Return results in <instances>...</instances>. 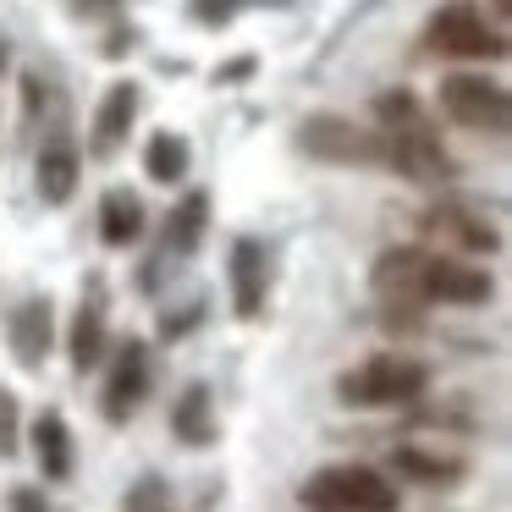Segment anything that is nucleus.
I'll return each mask as SVG.
<instances>
[{
	"instance_id": "1",
	"label": "nucleus",
	"mask_w": 512,
	"mask_h": 512,
	"mask_svg": "<svg viewBox=\"0 0 512 512\" xmlns=\"http://www.w3.org/2000/svg\"><path fill=\"white\" fill-rule=\"evenodd\" d=\"M424 391H430V364H419L408 353H375L358 369L336 375V397L347 408H408Z\"/></svg>"
},
{
	"instance_id": "2",
	"label": "nucleus",
	"mask_w": 512,
	"mask_h": 512,
	"mask_svg": "<svg viewBox=\"0 0 512 512\" xmlns=\"http://www.w3.org/2000/svg\"><path fill=\"white\" fill-rule=\"evenodd\" d=\"M298 501L309 512H397L402 496L380 468L369 463H331L303 479Z\"/></svg>"
},
{
	"instance_id": "3",
	"label": "nucleus",
	"mask_w": 512,
	"mask_h": 512,
	"mask_svg": "<svg viewBox=\"0 0 512 512\" xmlns=\"http://www.w3.org/2000/svg\"><path fill=\"white\" fill-rule=\"evenodd\" d=\"M424 50H435L446 61H507V34L496 23H485L479 0H446L424 23Z\"/></svg>"
},
{
	"instance_id": "4",
	"label": "nucleus",
	"mask_w": 512,
	"mask_h": 512,
	"mask_svg": "<svg viewBox=\"0 0 512 512\" xmlns=\"http://www.w3.org/2000/svg\"><path fill=\"white\" fill-rule=\"evenodd\" d=\"M441 111L452 116L457 127L468 133H485V138H507L512 127V100L496 78L485 72H446L441 78Z\"/></svg>"
},
{
	"instance_id": "5",
	"label": "nucleus",
	"mask_w": 512,
	"mask_h": 512,
	"mask_svg": "<svg viewBox=\"0 0 512 512\" xmlns=\"http://www.w3.org/2000/svg\"><path fill=\"white\" fill-rule=\"evenodd\" d=\"M298 149L309 160H325V166H380V133L353 122V116H336V111L303 116Z\"/></svg>"
},
{
	"instance_id": "6",
	"label": "nucleus",
	"mask_w": 512,
	"mask_h": 512,
	"mask_svg": "<svg viewBox=\"0 0 512 512\" xmlns=\"http://www.w3.org/2000/svg\"><path fill=\"white\" fill-rule=\"evenodd\" d=\"M149 380H155V364H149V342L144 336H122L111 353V369H105V391L100 408L111 424H127L138 413V402L149 397Z\"/></svg>"
},
{
	"instance_id": "7",
	"label": "nucleus",
	"mask_w": 512,
	"mask_h": 512,
	"mask_svg": "<svg viewBox=\"0 0 512 512\" xmlns=\"http://www.w3.org/2000/svg\"><path fill=\"white\" fill-rule=\"evenodd\" d=\"M380 171H397L402 182H419V188H446L457 177L435 133H380Z\"/></svg>"
},
{
	"instance_id": "8",
	"label": "nucleus",
	"mask_w": 512,
	"mask_h": 512,
	"mask_svg": "<svg viewBox=\"0 0 512 512\" xmlns=\"http://www.w3.org/2000/svg\"><path fill=\"white\" fill-rule=\"evenodd\" d=\"M490 292H496V281H490V270H479L474 259L424 254V270H419V298H424V303L479 309V303H490Z\"/></svg>"
},
{
	"instance_id": "9",
	"label": "nucleus",
	"mask_w": 512,
	"mask_h": 512,
	"mask_svg": "<svg viewBox=\"0 0 512 512\" xmlns=\"http://www.w3.org/2000/svg\"><path fill=\"white\" fill-rule=\"evenodd\" d=\"M6 342H12V358L23 369H39L50 358V347H56V303L45 292L23 298L12 309V320H6Z\"/></svg>"
},
{
	"instance_id": "10",
	"label": "nucleus",
	"mask_w": 512,
	"mask_h": 512,
	"mask_svg": "<svg viewBox=\"0 0 512 512\" xmlns=\"http://www.w3.org/2000/svg\"><path fill=\"white\" fill-rule=\"evenodd\" d=\"M138 111H144V89H138L133 78H116L111 89L100 94V111H94V127H89V155H116V149L133 138V122H138Z\"/></svg>"
},
{
	"instance_id": "11",
	"label": "nucleus",
	"mask_w": 512,
	"mask_h": 512,
	"mask_svg": "<svg viewBox=\"0 0 512 512\" xmlns=\"http://www.w3.org/2000/svg\"><path fill=\"white\" fill-rule=\"evenodd\" d=\"M105 347H111V331H105V281L94 276L89 287H83V303L78 314H72V331H67V358L78 375H89V369L105 364Z\"/></svg>"
},
{
	"instance_id": "12",
	"label": "nucleus",
	"mask_w": 512,
	"mask_h": 512,
	"mask_svg": "<svg viewBox=\"0 0 512 512\" xmlns=\"http://www.w3.org/2000/svg\"><path fill=\"white\" fill-rule=\"evenodd\" d=\"M270 298V254L259 237H237L232 243V314L237 320H259Z\"/></svg>"
},
{
	"instance_id": "13",
	"label": "nucleus",
	"mask_w": 512,
	"mask_h": 512,
	"mask_svg": "<svg viewBox=\"0 0 512 512\" xmlns=\"http://www.w3.org/2000/svg\"><path fill=\"white\" fill-rule=\"evenodd\" d=\"M424 232L430 237H441V243H452V248H463V254H496L501 248V232L485 221V215H474V210H463V204H435L430 215H424ZM457 254V259H463Z\"/></svg>"
},
{
	"instance_id": "14",
	"label": "nucleus",
	"mask_w": 512,
	"mask_h": 512,
	"mask_svg": "<svg viewBox=\"0 0 512 512\" xmlns=\"http://www.w3.org/2000/svg\"><path fill=\"white\" fill-rule=\"evenodd\" d=\"M424 254H430V248H419V243L386 248V254L375 259V270H369V287H375V298H380V303H413V309H424V298H419Z\"/></svg>"
},
{
	"instance_id": "15",
	"label": "nucleus",
	"mask_w": 512,
	"mask_h": 512,
	"mask_svg": "<svg viewBox=\"0 0 512 512\" xmlns=\"http://www.w3.org/2000/svg\"><path fill=\"white\" fill-rule=\"evenodd\" d=\"M78 182H83V155H78V144H67V138H50V144L39 149V166H34L39 199H45L50 210H61V204L78 193Z\"/></svg>"
},
{
	"instance_id": "16",
	"label": "nucleus",
	"mask_w": 512,
	"mask_h": 512,
	"mask_svg": "<svg viewBox=\"0 0 512 512\" xmlns=\"http://www.w3.org/2000/svg\"><path fill=\"white\" fill-rule=\"evenodd\" d=\"M28 441H34V463H39V474H45L50 485L72 479V430H67V419H61L56 408L39 413L34 430H28Z\"/></svg>"
},
{
	"instance_id": "17",
	"label": "nucleus",
	"mask_w": 512,
	"mask_h": 512,
	"mask_svg": "<svg viewBox=\"0 0 512 512\" xmlns=\"http://www.w3.org/2000/svg\"><path fill=\"white\" fill-rule=\"evenodd\" d=\"M391 468H397L402 479H413V485H430V490H446L468 474L463 457L430 452V446H391Z\"/></svg>"
},
{
	"instance_id": "18",
	"label": "nucleus",
	"mask_w": 512,
	"mask_h": 512,
	"mask_svg": "<svg viewBox=\"0 0 512 512\" xmlns=\"http://www.w3.org/2000/svg\"><path fill=\"white\" fill-rule=\"evenodd\" d=\"M144 199H138L133 188H111L100 199V243L105 248H133L144 243Z\"/></svg>"
},
{
	"instance_id": "19",
	"label": "nucleus",
	"mask_w": 512,
	"mask_h": 512,
	"mask_svg": "<svg viewBox=\"0 0 512 512\" xmlns=\"http://www.w3.org/2000/svg\"><path fill=\"white\" fill-rule=\"evenodd\" d=\"M171 435H177L182 446H193V452H204V446H215V435H221V424H215L210 386H188V391L177 397V408H171Z\"/></svg>"
},
{
	"instance_id": "20",
	"label": "nucleus",
	"mask_w": 512,
	"mask_h": 512,
	"mask_svg": "<svg viewBox=\"0 0 512 512\" xmlns=\"http://www.w3.org/2000/svg\"><path fill=\"white\" fill-rule=\"evenodd\" d=\"M188 166H193V144H188V138L171 133V127L149 133V144H144V177L149 182L177 188V182H188Z\"/></svg>"
},
{
	"instance_id": "21",
	"label": "nucleus",
	"mask_w": 512,
	"mask_h": 512,
	"mask_svg": "<svg viewBox=\"0 0 512 512\" xmlns=\"http://www.w3.org/2000/svg\"><path fill=\"white\" fill-rule=\"evenodd\" d=\"M204 232H210V193L188 188L177 199V210L166 215V248L171 254H199Z\"/></svg>"
},
{
	"instance_id": "22",
	"label": "nucleus",
	"mask_w": 512,
	"mask_h": 512,
	"mask_svg": "<svg viewBox=\"0 0 512 512\" xmlns=\"http://www.w3.org/2000/svg\"><path fill=\"white\" fill-rule=\"evenodd\" d=\"M375 122H380L375 133H435L424 105H419V94H408V89L375 94Z\"/></svg>"
},
{
	"instance_id": "23",
	"label": "nucleus",
	"mask_w": 512,
	"mask_h": 512,
	"mask_svg": "<svg viewBox=\"0 0 512 512\" xmlns=\"http://www.w3.org/2000/svg\"><path fill=\"white\" fill-rule=\"evenodd\" d=\"M122 512H177V501H171V485L160 474H144V479H133V485H127Z\"/></svg>"
},
{
	"instance_id": "24",
	"label": "nucleus",
	"mask_w": 512,
	"mask_h": 512,
	"mask_svg": "<svg viewBox=\"0 0 512 512\" xmlns=\"http://www.w3.org/2000/svg\"><path fill=\"white\" fill-rule=\"evenodd\" d=\"M17 441H23V413H17V391L0 386V457H17Z\"/></svg>"
},
{
	"instance_id": "25",
	"label": "nucleus",
	"mask_w": 512,
	"mask_h": 512,
	"mask_svg": "<svg viewBox=\"0 0 512 512\" xmlns=\"http://www.w3.org/2000/svg\"><path fill=\"white\" fill-rule=\"evenodd\" d=\"M243 6H254V0H188V17L199 28H226Z\"/></svg>"
},
{
	"instance_id": "26",
	"label": "nucleus",
	"mask_w": 512,
	"mask_h": 512,
	"mask_svg": "<svg viewBox=\"0 0 512 512\" xmlns=\"http://www.w3.org/2000/svg\"><path fill=\"white\" fill-rule=\"evenodd\" d=\"M23 111H28V122L45 111V83H39V72H23Z\"/></svg>"
},
{
	"instance_id": "27",
	"label": "nucleus",
	"mask_w": 512,
	"mask_h": 512,
	"mask_svg": "<svg viewBox=\"0 0 512 512\" xmlns=\"http://www.w3.org/2000/svg\"><path fill=\"white\" fill-rule=\"evenodd\" d=\"M193 320H199V309H182V314L171 309L166 320H160V336H166V342H177V336H188V331H193Z\"/></svg>"
},
{
	"instance_id": "28",
	"label": "nucleus",
	"mask_w": 512,
	"mask_h": 512,
	"mask_svg": "<svg viewBox=\"0 0 512 512\" xmlns=\"http://www.w3.org/2000/svg\"><path fill=\"white\" fill-rule=\"evenodd\" d=\"M12 512H50L45 490H34V485H17V490H12Z\"/></svg>"
},
{
	"instance_id": "29",
	"label": "nucleus",
	"mask_w": 512,
	"mask_h": 512,
	"mask_svg": "<svg viewBox=\"0 0 512 512\" xmlns=\"http://www.w3.org/2000/svg\"><path fill=\"white\" fill-rule=\"evenodd\" d=\"M254 67H259L254 56H237V61H226V67H215V83H243V78H254Z\"/></svg>"
},
{
	"instance_id": "30",
	"label": "nucleus",
	"mask_w": 512,
	"mask_h": 512,
	"mask_svg": "<svg viewBox=\"0 0 512 512\" xmlns=\"http://www.w3.org/2000/svg\"><path fill=\"white\" fill-rule=\"evenodd\" d=\"M0 72H6V39H0Z\"/></svg>"
}]
</instances>
